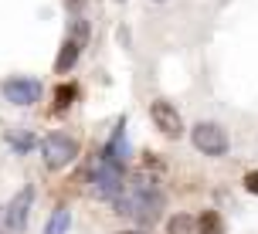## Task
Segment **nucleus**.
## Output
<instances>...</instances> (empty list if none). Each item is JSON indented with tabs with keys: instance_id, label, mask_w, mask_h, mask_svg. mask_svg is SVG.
Instances as JSON below:
<instances>
[{
	"instance_id": "39448f33",
	"label": "nucleus",
	"mask_w": 258,
	"mask_h": 234,
	"mask_svg": "<svg viewBox=\"0 0 258 234\" xmlns=\"http://www.w3.org/2000/svg\"><path fill=\"white\" fill-rule=\"evenodd\" d=\"M31 204H34V187H24V190H17V197L4 207V217H7V227H11V231H24L27 227Z\"/></svg>"
},
{
	"instance_id": "ddd939ff",
	"label": "nucleus",
	"mask_w": 258,
	"mask_h": 234,
	"mask_svg": "<svg viewBox=\"0 0 258 234\" xmlns=\"http://www.w3.org/2000/svg\"><path fill=\"white\" fill-rule=\"evenodd\" d=\"M11 143L17 146V149H21V153H27V149H31V146H34V136H31V132H11Z\"/></svg>"
},
{
	"instance_id": "f03ea898",
	"label": "nucleus",
	"mask_w": 258,
	"mask_h": 234,
	"mask_svg": "<svg viewBox=\"0 0 258 234\" xmlns=\"http://www.w3.org/2000/svg\"><path fill=\"white\" fill-rule=\"evenodd\" d=\"M190 139L204 156H224L228 146H231L224 126H218V122H197V126L190 129Z\"/></svg>"
},
{
	"instance_id": "9d476101",
	"label": "nucleus",
	"mask_w": 258,
	"mask_h": 234,
	"mask_svg": "<svg viewBox=\"0 0 258 234\" xmlns=\"http://www.w3.org/2000/svg\"><path fill=\"white\" fill-rule=\"evenodd\" d=\"M194 227H197V234H224V221L218 210H204L201 221H194Z\"/></svg>"
},
{
	"instance_id": "20e7f679",
	"label": "nucleus",
	"mask_w": 258,
	"mask_h": 234,
	"mask_svg": "<svg viewBox=\"0 0 258 234\" xmlns=\"http://www.w3.org/2000/svg\"><path fill=\"white\" fill-rule=\"evenodd\" d=\"M119 190H122V167L112 160H102L99 170L92 173V194L99 200H116Z\"/></svg>"
},
{
	"instance_id": "f257e3e1",
	"label": "nucleus",
	"mask_w": 258,
	"mask_h": 234,
	"mask_svg": "<svg viewBox=\"0 0 258 234\" xmlns=\"http://www.w3.org/2000/svg\"><path fill=\"white\" fill-rule=\"evenodd\" d=\"M160 210H163V194H160L156 180L140 173L133 183H122V190L116 197V214L136 217L140 224H153L160 217Z\"/></svg>"
},
{
	"instance_id": "6e6552de",
	"label": "nucleus",
	"mask_w": 258,
	"mask_h": 234,
	"mask_svg": "<svg viewBox=\"0 0 258 234\" xmlns=\"http://www.w3.org/2000/svg\"><path fill=\"white\" fill-rule=\"evenodd\" d=\"M105 160H112V163H119V167H126V160H129V146H126V126H122V122H119V129L112 132L109 146H105Z\"/></svg>"
},
{
	"instance_id": "dca6fc26",
	"label": "nucleus",
	"mask_w": 258,
	"mask_h": 234,
	"mask_svg": "<svg viewBox=\"0 0 258 234\" xmlns=\"http://www.w3.org/2000/svg\"><path fill=\"white\" fill-rule=\"evenodd\" d=\"M4 227H7V217H4V207H0V234H4Z\"/></svg>"
},
{
	"instance_id": "4468645a",
	"label": "nucleus",
	"mask_w": 258,
	"mask_h": 234,
	"mask_svg": "<svg viewBox=\"0 0 258 234\" xmlns=\"http://www.w3.org/2000/svg\"><path fill=\"white\" fill-rule=\"evenodd\" d=\"M72 99H75V85H61V89H58V109H64Z\"/></svg>"
},
{
	"instance_id": "9b49d317",
	"label": "nucleus",
	"mask_w": 258,
	"mask_h": 234,
	"mask_svg": "<svg viewBox=\"0 0 258 234\" xmlns=\"http://www.w3.org/2000/svg\"><path fill=\"white\" fill-rule=\"evenodd\" d=\"M167 234H197L190 214H173V217L167 221Z\"/></svg>"
},
{
	"instance_id": "f8f14e48",
	"label": "nucleus",
	"mask_w": 258,
	"mask_h": 234,
	"mask_svg": "<svg viewBox=\"0 0 258 234\" xmlns=\"http://www.w3.org/2000/svg\"><path fill=\"white\" fill-rule=\"evenodd\" d=\"M68 224H72V214H68V210H54L51 221H48V227H44V234H64Z\"/></svg>"
},
{
	"instance_id": "0eeeda50",
	"label": "nucleus",
	"mask_w": 258,
	"mask_h": 234,
	"mask_svg": "<svg viewBox=\"0 0 258 234\" xmlns=\"http://www.w3.org/2000/svg\"><path fill=\"white\" fill-rule=\"evenodd\" d=\"M4 95H7V102L14 105H31L41 99V85L34 78H7L4 82Z\"/></svg>"
},
{
	"instance_id": "6ab92c4d",
	"label": "nucleus",
	"mask_w": 258,
	"mask_h": 234,
	"mask_svg": "<svg viewBox=\"0 0 258 234\" xmlns=\"http://www.w3.org/2000/svg\"><path fill=\"white\" fill-rule=\"evenodd\" d=\"M156 4H160V0H156Z\"/></svg>"
},
{
	"instance_id": "f3484780",
	"label": "nucleus",
	"mask_w": 258,
	"mask_h": 234,
	"mask_svg": "<svg viewBox=\"0 0 258 234\" xmlns=\"http://www.w3.org/2000/svg\"><path fill=\"white\" fill-rule=\"evenodd\" d=\"M75 4H78V0H68V7H75Z\"/></svg>"
},
{
	"instance_id": "423d86ee",
	"label": "nucleus",
	"mask_w": 258,
	"mask_h": 234,
	"mask_svg": "<svg viewBox=\"0 0 258 234\" xmlns=\"http://www.w3.org/2000/svg\"><path fill=\"white\" fill-rule=\"evenodd\" d=\"M150 116H153L156 129H160V132H167L170 139H177V136L183 132V119H180V112H177V109H173L170 102H163V99L150 105Z\"/></svg>"
},
{
	"instance_id": "7ed1b4c3",
	"label": "nucleus",
	"mask_w": 258,
	"mask_h": 234,
	"mask_svg": "<svg viewBox=\"0 0 258 234\" xmlns=\"http://www.w3.org/2000/svg\"><path fill=\"white\" fill-rule=\"evenodd\" d=\"M41 156H44V167L48 170H61L78 156V143L72 136H64V132H54V136H48L41 143Z\"/></svg>"
},
{
	"instance_id": "a211bd4d",
	"label": "nucleus",
	"mask_w": 258,
	"mask_h": 234,
	"mask_svg": "<svg viewBox=\"0 0 258 234\" xmlns=\"http://www.w3.org/2000/svg\"><path fill=\"white\" fill-rule=\"evenodd\" d=\"M126 234H140V231H126Z\"/></svg>"
},
{
	"instance_id": "2eb2a0df",
	"label": "nucleus",
	"mask_w": 258,
	"mask_h": 234,
	"mask_svg": "<svg viewBox=\"0 0 258 234\" xmlns=\"http://www.w3.org/2000/svg\"><path fill=\"white\" fill-rule=\"evenodd\" d=\"M245 190H248V194H258V170L245 173Z\"/></svg>"
},
{
	"instance_id": "1a4fd4ad",
	"label": "nucleus",
	"mask_w": 258,
	"mask_h": 234,
	"mask_svg": "<svg viewBox=\"0 0 258 234\" xmlns=\"http://www.w3.org/2000/svg\"><path fill=\"white\" fill-rule=\"evenodd\" d=\"M78 54H82V41H78V34H72V38L64 41L61 54H58V71H72L78 61Z\"/></svg>"
}]
</instances>
